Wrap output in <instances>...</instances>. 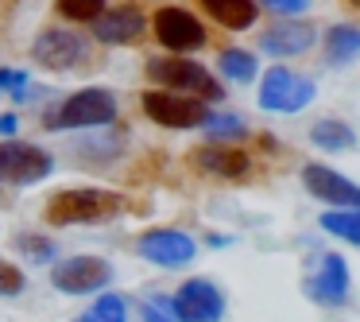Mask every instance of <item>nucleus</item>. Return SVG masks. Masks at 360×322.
Instances as JSON below:
<instances>
[{
    "mask_svg": "<svg viewBox=\"0 0 360 322\" xmlns=\"http://www.w3.org/2000/svg\"><path fill=\"white\" fill-rule=\"evenodd\" d=\"M217 66H221V74H225L229 82H252L256 78V55H248V51H236V47H229V51H221L217 55Z\"/></svg>",
    "mask_w": 360,
    "mask_h": 322,
    "instance_id": "obj_22",
    "label": "nucleus"
},
{
    "mask_svg": "<svg viewBox=\"0 0 360 322\" xmlns=\"http://www.w3.org/2000/svg\"><path fill=\"white\" fill-rule=\"evenodd\" d=\"M86 55H89L86 39L74 32H63V27H51L32 43V58L47 70H74V66L86 63Z\"/></svg>",
    "mask_w": 360,
    "mask_h": 322,
    "instance_id": "obj_10",
    "label": "nucleus"
},
{
    "mask_svg": "<svg viewBox=\"0 0 360 322\" xmlns=\"http://www.w3.org/2000/svg\"><path fill=\"white\" fill-rule=\"evenodd\" d=\"M314 39H318V35H314L310 24H295V20H287V24L267 27L259 47H264L267 55H275V58H283V55L290 58V55H302V51H310Z\"/></svg>",
    "mask_w": 360,
    "mask_h": 322,
    "instance_id": "obj_16",
    "label": "nucleus"
},
{
    "mask_svg": "<svg viewBox=\"0 0 360 322\" xmlns=\"http://www.w3.org/2000/svg\"><path fill=\"white\" fill-rule=\"evenodd\" d=\"M112 268L101 256H66L51 268V283H55L63 295H89V291H101L109 283Z\"/></svg>",
    "mask_w": 360,
    "mask_h": 322,
    "instance_id": "obj_6",
    "label": "nucleus"
},
{
    "mask_svg": "<svg viewBox=\"0 0 360 322\" xmlns=\"http://www.w3.org/2000/svg\"><path fill=\"white\" fill-rule=\"evenodd\" d=\"M55 8L66 20H97L105 8V0H55Z\"/></svg>",
    "mask_w": 360,
    "mask_h": 322,
    "instance_id": "obj_24",
    "label": "nucleus"
},
{
    "mask_svg": "<svg viewBox=\"0 0 360 322\" xmlns=\"http://www.w3.org/2000/svg\"><path fill=\"white\" fill-rule=\"evenodd\" d=\"M124 210V198L117 190H58L47 202V221L51 225H86V221H105Z\"/></svg>",
    "mask_w": 360,
    "mask_h": 322,
    "instance_id": "obj_1",
    "label": "nucleus"
},
{
    "mask_svg": "<svg viewBox=\"0 0 360 322\" xmlns=\"http://www.w3.org/2000/svg\"><path fill=\"white\" fill-rule=\"evenodd\" d=\"M136 249H140L143 260H151L159 268H186L198 256L194 237H186L182 229H148Z\"/></svg>",
    "mask_w": 360,
    "mask_h": 322,
    "instance_id": "obj_9",
    "label": "nucleus"
},
{
    "mask_svg": "<svg viewBox=\"0 0 360 322\" xmlns=\"http://www.w3.org/2000/svg\"><path fill=\"white\" fill-rule=\"evenodd\" d=\"M310 299H318L326 306H341L349 299V264H345V256L326 252L321 268L310 275Z\"/></svg>",
    "mask_w": 360,
    "mask_h": 322,
    "instance_id": "obj_14",
    "label": "nucleus"
},
{
    "mask_svg": "<svg viewBox=\"0 0 360 322\" xmlns=\"http://www.w3.org/2000/svg\"><path fill=\"white\" fill-rule=\"evenodd\" d=\"M151 27H155V39L163 43L167 51H174V55H182V51H202L205 43V27L194 20V12L186 8H159L155 20H151Z\"/></svg>",
    "mask_w": 360,
    "mask_h": 322,
    "instance_id": "obj_8",
    "label": "nucleus"
},
{
    "mask_svg": "<svg viewBox=\"0 0 360 322\" xmlns=\"http://www.w3.org/2000/svg\"><path fill=\"white\" fill-rule=\"evenodd\" d=\"M326 58L329 63H352L360 58V27H349V24H337L326 32Z\"/></svg>",
    "mask_w": 360,
    "mask_h": 322,
    "instance_id": "obj_18",
    "label": "nucleus"
},
{
    "mask_svg": "<svg viewBox=\"0 0 360 322\" xmlns=\"http://www.w3.org/2000/svg\"><path fill=\"white\" fill-rule=\"evenodd\" d=\"M24 249L32 252V260H47V256H51V241H35V237H24Z\"/></svg>",
    "mask_w": 360,
    "mask_h": 322,
    "instance_id": "obj_29",
    "label": "nucleus"
},
{
    "mask_svg": "<svg viewBox=\"0 0 360 322\" xmlns=\"http://www.w3.org/2000/svg\"><path fill=\"white\" fill-rule=\"evenodd\" d=\"M318 225L349 244H360V210H326Z\"/></svg>",
    "mask_w": 360,
    "mask_h": 322,
    "instance_id": "obj_20",
    "label": "nucleus"
},
{
    "mask_svg": "<svg viewBox=\"0 0 360 322\" xmlns=\"http://www.w3.org/2000/svg\"><path fill=\"white\" fill-rule=\"evenodd\" d=\"M24 291V272L8 260H0V295H20Z\"/></svg>",
    "mask_w": 360,
    "mask_h": 322,
    "instance_id": "obj_26",
    "label": "nucleus"
},
{
    "mask_svg": "<svg viewBox=\"0 0 360 322\" xmlns=\"http://www.w3.org/2000/svg\"><path fill=\"white\" fill-rule=\"evenodd\" d=\"M27 74L24 70H0V89H24Z\"/></svg>",
    "mask_w": 360,
    "mask_h": 322,
    "instance_id": "obj_28",
    "label": "nucleus"
},
{
    "mask_svg": "<svg viewBox=\"0 0 360 322\" xmlns=\"http://www.w3.org/2000/svg\"><path fill=\"white\" fill-rule=\"evenodd\" d=\"M74 322H128V303L120 295H112V291H105V295H97L94 306H89L86 314H78Z\"/></svg>",
    "mask_w": 360,
    "mask_h": 322,
    "instance_id": "obj_21",
    "label": "nucleus"
},
{
    "mask_svg": "<svg viewBox=\"0 0 360 322\" xmlns=\"http://www.w3.org/2000/svg\"><path fill=\"white\" fill-rule=\"evenodd\" d=\"M190 163L205 175H217V179H240L252 159L236 148H225V144H205V148L190 151Z\"/></svg>",
    "mask_w": 360,
    "mask_h": 322,
    "instance_id": "obj_15",
    "label": "nucleus"
},
{
    "mask_svg": "<svg viewBox=\"0 0 360 322\" xmlns=\"http://www.w3.org/2000/svg\"><path fill=\"white\" fill-rule=\"evenodd\" d=\"M143 318H148V322H179L174 299H167V295H148V299H143Z\"/></svg>",
    "mask_w": 360,
    "mask_h": 322,
    "instance_id": "obj_25",
    "label": "nucleus"
},
{
    "mask_svg": "<svg viewBox=\"0 0 360 322\" xmlns=\"http://www.w3.org/2000/svg\"><path fill=\"white\" fill-rule=\"evenodd\" d=\"M202 8L233 32H244V27L256 24V0H202Z\"/></svg>",
    "mask_w": 360,
    "mask_h": 322,
    "instance_id": "obj_17",
    "label": "nucleus"
},
{
    "mask_svg": "<svg viewBox=\"0 0 360 322\" xmlns=\"http://www.w3.org/2000/svg\"><path fill=\"white\" fill-rule=\"evenodd\" d=\"M143 27H148V20H143V12L136 8V4L105 8L101 16L94 20V35L101 43H109V47H128V43H140Z\"/></svg>",
    "mask_w": 360,
    "mask_h": 322,
    "instance_id": "obj_13",
    "label": "nucleus"
},
{
    "mask_svg": "<svg viewBox=\"0 0 360 322\" xmlns=\"http://www.w3.org/2000/svg\"><path fill=\"white\" fill-rule=\"evenodd\" d=\"M264 8H271L275 16H298L310 8V0H264Z\"/></svg>",
    "mask_w": 360,
    "mask_h": 322,
    "instance_id": "obj_27",
    "label": "nucleus"
},
{
    "mask_svg": "<svg viewBox=\"0 0 360 322\" xmlns=\"http://www.w3.org/2000/svg\"><path fill=\"white\" fill-rule=\"evenodd\" d=\"M314 94H318V86L302 74L287 70V66L267 70L264 82H259V105L267 113H302L314 101Z\"/></svg>",
    "mask_w": 360,
    "mask_h": 322,
    "instance_id": "obj_3",
    "label": "nucleus"
},
{
    "mask_svg": "<svg viewBox=\"0 0 360 322\" xmlns=\"http://www.w3.org/2000/svg\"><path fill=\"white\" fill-rule=\"evenodd\" d=\"M205 132L213 136V144H225V140H236L244 136V120L233 117V113H205Z\"/></svg>",
    "mask_w": 360,
    "mask_h": 322,
    "instance_id": "obj_23",
    "label": "nucleus"
},
{
    "mask_svg": "<svg viewBox=\"0 0 360 322\" xmlns=\"http://www.w3.org/2000/svg\"><path fill=\"white\" fill-rule=\"evenodd\" d=\"M148 78L159 82L163 89H171V94H186V97H198V101H217L221 97V86L210 78V70L190 63V58H151Z\"/></svg>",
    "mask_w": 360,
    "mask_h": 322,
    "instance_id": "obj_2",
    "label": "nucleus"
},
{
    "mask_svg": "<svg viewBox=\"0 0 360 322\" xmlns=\"http://www.w3.org/2000/svg\"><path fill=\"white\" fill-rule=\"evenodd\" d=\"M356 4H360V0H356Z\"/></svg>",
    "mask_w": 360,
    "mask_h": 322,
    "instance_id": "obj_31",
    "label": "nucleus"
},
{
    "mask_svg": "<svg viewBox=\"0 0 360 322\" xmlns=\"http://www.w3.org/2000/svg\"><path fill=\"white\" fill-rule=\"evenodd\" d=\"M143 113L163 128H194L205 120L210 109H205V101H198V97L171 94V89H151V94H143Z\"/></svg>",
    "mask_w": 360,
    "mask_h": 322,
    "instance_id": "obj_7",
    "label": "nucleus"
},
{
    "mask_svg": "<svg viewBox=\"0 0 360 322\" xmlns=\"http://www.w3.org/2000/svg\"><path fill=\"white\" fill-rule=\"evenodd\" d=\"M0 132H4V136L16 132V117H12V113H4V117H0Z\"/></svg>",
    "mask_w": 360,
    "mask_h": 322,
    "instance_id": "obj_30",
    "label": "nucleus"
},
{
    "mask_svg": "<svg viewBox=\"0 0 360 322\" xmlns=\"http://www.w3.org/2000/svg\"><path fill=\"white\" fill-rule=\"evenodd\" d=\"M179 322H221L225 318V295L210 280H186L174 295Z\"/></svg>",
    "mask_w": 360,
    "mask_h": 322,
    "instance_id": "obj_11",
    "label": "nucleus"
},
{
    "mask_svg": "<svg viewBox=\"0 0 360 322\" xmlns=\"http://www.w3.org/2000/svg\"><path fill=\"white\" fill-rule=\"evenodd\" d=\"M310 140L318 144L321 151H345V148H352L356 144V136H352V128L345 125V120H318V125L310 128Z\"/></svg>",
    "mask_w": 360,
    "mask_h": 322,
    "instance_id": "obj_19",
    "label": "nucleus"
},
{
    "mask_svg": "<svg viewBox=\"0 0 360 322\" xmlns=\"http://www.w3.org/2000/svg\"><path fill=\"white\" fill-rule=\"evenodd\" d=\"M117 117V97L109 89H78L74 97H66L58 105V113L51 117V128H97L109 125Z\"/></svg>",
    "mask_w": 360,
    "mask_h": 322,
    "instance_id": "obj_4",
    "label": "nucleus"
},
{
    "mask_svg": "<svg viewBox=\"0 0 360 322\" xmlns=\"http://www.w3.org/2000/svg\"><path fill=\"white\" fill-rule=\"evenodd\" d=\"M302 182H306V190H310L318 202H329L333 210H360V187L349 182L345 175L329 171V167L310 163L302 171Z\"/></svg>",
    "mask_w": 360,
    "mask_h": 322,
    "instance_id": "obj_12",
    "label": "nucleus"
},
{
    "mask_svg": "<svg viewBox=\"0 0 360 322\" xmlns=\"http://www.w3.org/2000/svg\"><path fill=\"white\" fill-rule=\"evenodd\" d=\"M55 171L51 156L24 140H0V182L8 187H32Z\"/></svg>",
    "mask_w": 360,
    "mask_h": 322,
    "instance_id": "obj_5",
    "label": "nucleus"
}]
</instances>
